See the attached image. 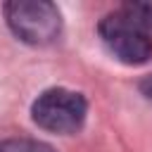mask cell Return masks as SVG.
<instances>
[{
	"instance_id": "cell-6",
	"label": "cell",
	"mask_w": 152,
	"mask_h": 152,
	"mask_svg": "<svg viewBox=\"0 0 152 152\" xmlns=\"http://www.w3.org/2000/svg\"><path fill=\"white\" fill-rule=\"evenodd\" d=\"M140 90H142V95H145V97H150V100H152V74H150V76H145V78L140 81Z\"/></svg>"
},
{
	"instance_id": "cell-5",
	"label": "cell",
	"mask_w": 152,
	"mask_h": 152,
	"mask_svg": "<svg viewBox=\"0 0 152 152\" xmlns=\"http://www.w3.org/2000/svg\"><path fill=\"white\" fill-rule=\"evenodd\" d=\"M0 152H55V147L33 138H7L0 140Z\"/></svg>"
},
{
	"instance_id": "cell-3",
	"label": "cell",
	"mask_w": 152,
	"mask_h": 152,
	"mask_svg": "<svg viewBox=\"0 0 152 152\" xmlns=\"http://www.w3.org/2000/svg\"><path fill=\"white\" fill-rule=\"evenodd\" d=\"M97 33L104 48L124 64H145L152 57L150 33L131 24L121 12H112L102 17V21L97 24Z\"/></svg>"
},
{
	"instance_id": "cell-2",
	"label": "cell",
	"mask_w": 152,
	"mask_h": 152,
	"mask_svg": "<svg viewBox=\"0 0 152 152\" xmlns=\"http://www.w3.org/2000/svg\"><path fill=\"white\" fill-rule=\"evenodd\" d=\"M88 114V102L81 93L69 88L43 90L31 104L33 121L50 133H74L83 126Z\"/></svg>"
},
{
	"instance_id": "cell-4",
	"label": "cell",
	"mask_w": 152,
	"mask_h": 152,
	"mask_svg": "<svg viewBox=\"0 0 152 152\" xmlns=\"http://www.w3.org/2000/svg\"><path fill=\"white\" fill-rule=\"evenodd\" d=\"M116 12H121L131 24H135L142 31L152 28V0H131L124 2Z\"/></svg>"
},
{
	"instance_id": "cell-1",
	"label": "cell",
	"mask_w": 152,
	"mask_h": 152,
	"mask_svg": "<svg viewBox=\"0 0 152 152\" xmlns=\"http://www.w3.org/2000/svg\"><path fill=\"white\" fill-rule=\"evenodd\" d=\"M5 19L12 33L28 45H48L62 31L59 10L45 0H17L5 5Z\"/></svg>"
}]
</instances>
